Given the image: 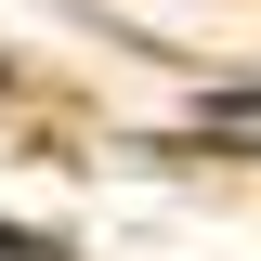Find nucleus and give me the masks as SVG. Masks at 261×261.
<instances>
[{
    "label": "nucleus",
    "mask_w": 261,
    "mask_h": 261,
    "mask_svg": "<svg viewBox=\"0 0 261 261\" xmlns=\"http://www.w3.org/2000/svg\"><path fill=\"white\" fill-rule=\"evenodd\" d=\"M0 261H39V248H27V235H0Z\"/></svg>",
    "instance_id": "obj_1"
}]
</instances>
